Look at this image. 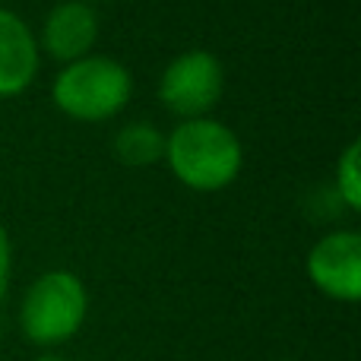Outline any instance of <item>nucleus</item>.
Returning <instances> with one entry per match:
<instances>
[{
  "label": "nucleus",
  "instance_id": "nucleus-8",
  "mask_svg": "<svg viewBox=\"0 0 361 361\" xmlns=\"http://www.w3.org/2000/svg\"><path fill=\"white\" fill-rule=\"evenodd\" d=\"M114 156L130 169H149L165 156V133L149 121H130L114 133Z\"/></svg>",
  "mask_w": 361,
  "mask_h": 361
},
{
  "label": "nucleus",
  "instance_id": "nucleus-3",
  "mask_svg": "<svg viewBox=\"0 0 361 361\" xmlns=\"http://www.w3.org/2000/svg\"><path fill=\"white\" fill-rule=\"evenodd\" d=\"M89 317V292L82 279L70 269L42 273L19 301V330L32 345L70 343Z\"/></svg>",
  "mask_w": 361,
  "mask_h": 361
},
{
  "label": "nucleus",
  "instance_id": "nucleus-1",
  "mask_svg": "<svg viewBox=\"0 0 361 361\" xmlns=\"http://www.w3.org/2000/svg\"><path fill=\"white\" fill-rule=\"evenodd\" d=\"M162 162L184 187L212 193L238 180L244 165V146L228 124L216 118H193L180 121L165 137Z\"/></svg>",
  "mask_w": 361,
  "mask_h": 361
},
{
  "label": "nucleus",
  "instance_id": "nucleus-7",
  "mask_svg": "<svg viewBox=\"0 0 361 361\" xmlns=\"http://www.w3.org/2000/svg\"><path fill=\"white\" fill-rule=\"evenodd\" d=\"M42 51L19 13L0 6V99H16L35 82Z\"/></svg>",
  "mask_w": 361,
  "mask_h": 361
},
{
  "label": "nucleus",
  "instance_id": "nucleus-2",
  "mask_svg": "<svg viewBox=\"0 0 361 361\" xmlns=\"http://www.w3.org/2000/svg\"><path fill=\"white\" fill-rule=\"evenodd\" d=\"M133 95V76L121 61L89 54L63 63L51 82V102L57 111L82 124H102L118 118Z\"/></svg>",
  "mask_w": 361,
  "mask_h": 361
},
{
  "label": "nucleus",
  "instance_id": "nucleus-5",
  "mask_svg": "<svg viewBox=\"0 0 361 361\" xmlns=\"http://www.w3.org/2000/svg\"><path fill=\"white\" fill-rule=\"evenodd\" d=\"M305 269L320 295L355 305L361 298V235L355 228L326 231L307 250Z\"/></svg>",
  "mask_w": 361,
  "mask_h": 361
},
{
  "label": "nucleus",
  "instance_id": "nucleus-6",
  "mask_svg": "<svg viewBox=\"0 0 361 361\" xmlns=\"http://www.w3.org/2000/svg\"><path fill=\"white\" fill-rule=\"evenodd\" d=\"M35 42L38 51H44L61 63L89 57L99 42V13L89 0H61L48 10L42 23V35Z\"/></svg>",
  "mask_w": 361,
  "mask_h": 361
},
{
  "label": "nucleus",
  "instance_id": "nucleus-4",
  "mask_svg": "<svg viewBox=\"0 0 361 361\" xmlns=\"http://www.w3.org/2000/svg\"><path fill=\"white\" fill-rule=\"evenodd\" d=\"M225 92V67L216 54L203 48H193L169 61L159 80V102L175 118L193 121L209 118Z\"/></svg>",
  "mask_w": 361,
  "mask_h": 361
},
{
  "label": "nucleus",
  "instance_id": "nucleus-12",
  "mask_svg": "<svg viewBox=\"0 0 361 361\" xmlns=\"http://www.w3.org/2000/svg\"><path fill=\"white\" fill-rule=\"evenodd\" d=\"M279 361H286V358H279Z\"/></svg>",
  "mask_w": 361,
  "mask_h": 361
},
{
  "label": "nucleus",
  "instance_id": "nucleus-9",
  "mask_svg": "<svg viewBox=\"0 0 361 361\" xmlns=\"http://www.w3.org/2000/svg\"><path fill=\"white\" fill-rule=\"evenodd\" d=\"M333 193L336 203H343L349 212H361V146L352 140L336 159V175H333Z\"/></svg>",
  "mask_w": 361,
  "mask_h": 361
},
{
  "label": "nucleus",
  "instance_id": "nucleus-13",
  "mask_svg": "<svg viewBox=\"0 0 361 361\" xmlns=\"http://www.w3.org/2000/svg\"><path fill=\"white\" fill-rule=\"evenodd\" d=\"M89 4H92V0H89Z\"/></svg>",
  "mask_w": 361,
  "mask_h": 361
},
{
  "label": "nucleus",
  "instance_id": "nucleus-10",
  "mask_svg": "<svg viewBox=\"0 0 361 361\" xmlns=\"http://www.w3.org/2000/svg\"><path fill=\"white\" fill-rule=\"evenodd\" d=\"M10 279H13V241L6 235V228L0 225V301L10 292Z\"/></svg>",
  "mask_w": 361,
  "mask_h": 361
},
{
  "label": "nucleus",
  "instance_id": "nucleus-11",
  "mask_svg": "<svg viewBox=\"0 0 361 361\" xmlns=\"http://www.w3.org/2000/svg\"><path fill=\"white\" fill-rule=\"evenodd\" d=\"M35 361H70V358H61V355H42V358H35Z\"/></svg>",
  "mask_w": 361,
  "mask_h": 361
}]
</instances>
